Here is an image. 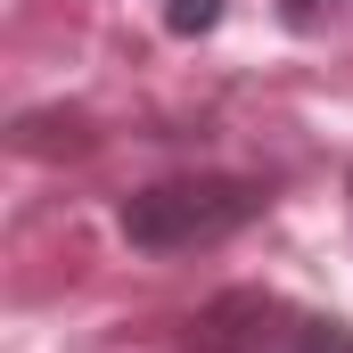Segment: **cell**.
I'll list each match as a JSON object with an SVG mask.
<instances>
[{"label":"cell","mask_w":353,"mask_h":353,"mask_svg":"<svg viewBox=\"0 0 353 353\" xmlns=\"http://www.w3.org/2000/svg\"><path fill=\"white\" fill-rule=\"evenodd\" d=\"M263 214H271V181L255 173H173V181L132 189L115 205V230L132 255H197V247L239 239Z\"/></svg>","instance_id":"obj_1"},{"label":"cell","mask_w":353,"mask_h":353,"mask_svg":"<svg viewBox=\"0 0 353 353\" xmlns=\"http://www.w3.org/2000/svg\"><path fill=\"white\" fill-rule=\"evenodd\" d=\"M304 329V312L271 288H222L205 296L189 321H181V345L189 353H288Z\"/></svg>","instance_id":"obj_2"},{"label":"cell","mask_w":353,"mask_h":353,"mask_svg":"<svg viewBox=\"0 0 353 353\" xmlns=\"http://www.w3.org/2000/svg\"><path fill=\"white\" fill-rule=\"evenodd\" d=\"M157 17H165L173 41H205V33L222 25V0H157Z\"/></svg>","instance_id":"obj_3"},{"label":"cell","mask_w":353,"mask_h":353,"mask_svg":"<svg viewBox=\"0 0 353 353\" xmlns=\"http://www.w3.org/2000/svg\"><path fill=\"white\" fill-rule=\"evenodd\" d=\"M288 353H353V321H337V312H304V329H296Z\"/></svg>","instance_id":"obj_4"},{"label":"cell","mask_w":353,"mask_h":353,"mask_svg":"<svg viewBox=\"0 0 353 353\" xmlns=\"http://www.w3.org/2000/svg\"><path fill=\"white\" fill-rule=\"evenodd\" d=\"M329 17V0H279V25H296V33H312Z\"/></svg>","instance_id":"obj_5"}]
</instances>
